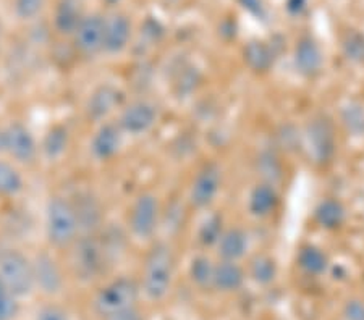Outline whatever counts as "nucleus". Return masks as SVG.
I'll return each mask as SVG.
<instances>
[{
  "label": "nucleus",
  "instance_id": "1",
  "mask_svg": "<svg viewBox=\"0 0 364 320\" xmlns=\"http://www.w3.org/2000/svg\"><path fill=\"white\" fill-rule=\"evenodd\" d=\"M46 236L50 246L70 248L81 236L73 202L63 196H52L46 206Z\"/></svg>",
  "mask_w": 364,
  "mask_h": 320
},
{
  "label": "nucleus",
  "instance_id": "2",
  "mask_svg": "<svg viewBox=\"0 0 364 320\" xmlns=\"http://www.w3.org/2000/svg\"><path fill=\"white\" fill-rule=\"evenodd\" d=\"M175 258L172 249L166 243L152 246L144 262L143 291L149 299H162L168 293L173 280Z\"/></svg>",
  "mask_w": 364,
  "mask_h": 320
},
{
  "label": "nucleus",
  "instance_id": "3",
  "mask_svg": "<svg viewBox=\"0 0 364 320\" xmlns=\"http://www.w3.org/2000/svg\"><path fill=\"white\" fill-rule=\"evenodd\" d=\"M0 278L16 299L25 298L34 289L33 262L18 249H0Z\"/></svg>",
  "mask_w": 364,
  "mask_h": 320
},
{
  "label": "nucleus",
  "instance_id": "4",
  "mask_svg": "<svg viewBox=\"0 0 364 320\" xmlns=\"http://www.w3.org/2000/svg\"><path fill=\"white\" fill-rule=\"evenodd\" d=\"M138 296L139 287L136 282L132 278H117L99 291L94 299V307L99 316L107 319L136 306Z\"/></svg>",
  "mask_w": 364,
  "mask_h": 320
},
{
  "label": "nucleus",
  "instance_id": "5",
  "mask_svg": "<svg viewBox=\"0 0 364 320\" xmlns=\"http://www.w3.org/2000/svg\"><path fill=\"white\" fill-rule=\"evenodd\" d=\"M72 267L76 278L92 282L104 272L105 251L92 235H81L73 244Z\"/></svg>",
  "mask_w": 364,
  "mask_h": 320
},
{
  "label": "nucleus",
  "instance_id": "6",
  "mask_svg": "<svg viewBox=\"0 0 364 320\" xmlns=\"http://www.w3.org/2000/svg\"><path fill=\"white\" fill-rule=\"evenodd\" d=\"M0 153L23 165L33 164L38 159L39 148L33 133L20 121H11L0 128Z\"/></svg>",
  "mask_w": 364,
  "mask_h": 320
},
{
  "label": "nucleus",
  "instance_id": "7",
  "mask_svg": "<svg viewBox=\"0 0 364 320\" xmlns=\"http://www.w3.org/2000/svg\"><path fill=\"white\" fill-rule=\"evenodd\" d=\"M161 207L157 197L151 193L141 194L134 201L130 212V230L138 240H148L159 225Z\"/></svg>",
  "mask_w": 364,
  "mask_h": 320
},
{
  "label": "nucleus",
  "instance_id": "8",
  "mask_svg": "<svg viewBox=\"0 0 364 320\" xmlns=\"http://www.w3.org/2000/svg\"><path fill=\"white\" fill-rule=\"evenodd\" d=\"M104 23L105 18H102L99 13L83 15L78 28L73 34L75 48L78 49L81 55L85 57H94L99 52H102L104 44Z\"/></svg>",
  "mask_w": 364,
  "mask_h": 320
},
{
  "label": "nucleus",
  "instance_id": "9",
  "mask_svg": "<svg viewBox=\"0 0 364 320\" xmlns=\"http://www.w3.org/2000/svg\"><path fill=\"white\" fill-rule=\"evenodd\" d=\"M157 121V107L148 101H136L123 109L119 125L123 133L139 136L148 133Z\"/></svg>",
  "mask_w": 364,
  "mask_h": 320
},
{
  "label": "nucleus",
  "instance_id": "10",
  "mask_svg": "<svg viewBox=\"0 0 364 320\" xmlns=\"http://www.w3.org/2000/svg\"><path fill=\"white\" fill-rule=\"evenodd\" d=\"M222 173L215 164H208L203 167L196 175L195 182L191 184L190 202L198 209L210 206L220 191Z\"/></svg>",
  "mask_w": 364,
  "mask_h": 320
},
{
  "label": "nucleus",
  "instance_id": "11",
  "mask_svg": "<svg viewBox=\"0 0 364 320\" xmlns=\"http://www.w3.org/2000/svg\"><path fill=\"white\" fill-rule=\"evenodd\" d=\"M34 288H39L44 294H57L63 288V275L55 259L47 253H39L33 260Z\"/></svg>",
  "mask_w": 364,
  "mask_h": 320
},
{
  "label": "nucleus",
  "instance_id": "12",
  "mask_svg": "<svg viewBox=\"0 0 364 320\" xmlns=\"http://www.w3.org/2000/svg\"><path fill=\"white\" fill-rule=\"evenodd\" d=\"M132 39V21L127 15L115 13L104 23V44L102 50L105 54H120L127 49Z\"/></svg>",
  "mask_w": 364,
  "mask_h": 320
},
{
  "label": "nucleus",
  "instance_id": "13",
  "mask_svg": "<svg viewBox=\"0 0 364 320\" xmlns=\"http://www.w3.org/2000/svg\"><path fill=\"white\" fill-rule=\"evenodd\" d=\"M308 144L311 155L318 162H326L331 159L336 149V138L331 123L324 118L311 121L308 126Z\"/></svg>",
  "mask_w": 364,
  "mask_h": 320
},
{
  "label": "nucleus",
  "instance_id": "14",
  "mask_svg": "<svg viewBox=\"0 0 364 320\" xmlns=\"http://www.w3.org/2000/svg\"><path fill=\"white\" fill-rule=\"evenodd\" d=\"M123 131L119 125L104 123L91 139V154L97 160H110L122 148Z\"/></svg>",
  "mask_w": 364,
  "mask_h": 320
},
{
  "label": "nucleus",
  "instance_id": "15",
  "mask_svg": "<svg viewBox=\"0 0 364 320\" xmlns=\"http://www.w3.org/2000/svg\"><path fill=\"white\" fill-rule=\"evenodd\" d=\"M73 202L76 217H78L80 231L83 235H92L102 224V209L96 197L90 193L80 194Z\"/></svg>",
  "mask_w": 364,
  "mask_h": 320
},
{
  "label": "nucleus",
  "instance_id": "16",
  "mask_svg": "<svg viewBox=\"0 0 364 320\" xmlns=\"http://www.w3.org/2000/svg\"><path fill=\"white\" fill-rule=\"evenodd\" d=\"M122 99V92L114 86H101L92 92L90 101H87L86 112L87 116L94 121H101L112 110L119 106Z\"/></svg>",
  "mask_w": 364,
  "mask_h": 320
},
{
  "label": "nucleus",
  "instance_id": "17",
  "mask_svg": "<svg viewBox=\"0 0 364 320\" xmlns=\"http://www.w3.org/2000/svg\"><path fill=\"white\" fill-rule=\"evenodd\" d=\"M324 57L313 39L304 38L295 49V67L303 77H316L321 72Z\"/></svg>",
  "mask_w": 364,
  "mask_h": 320
},
{
  "label": "nucleus",
  "instance_id": "18",
  "mask_svg": "<svg viewBox=\"0 0 364 320\" xmlns=\"http://www.w3.org/2000/svg\"><path fill=\"white\" fill-rule=\"evenodd\" d=\"M83 13L78 0H60L55 7L54 28L60 36H73Z\"/></svg>",
  "mask_w": 364,
  "mask_h": 320
},
{
  "label": "nucleus",
  "instance_id": "19",
  "mask_svg": "<svg viewBox=\"0 0 364 320\" xmlns=\"http://www.w3.org/2000/svg\"><path fill=\"white\" fill-rule=\"evenodd\" d=\"M279 206V194L272 183H261L251 191L250 211L256 217H267Z\"/></svg>",
  "mask_w": 364,
  "mask_h": 320
},
{
  "label": "nucleus",
  "instance_id": "20",
  "mask_svg": "<svg viewBox=\"0 0 364 320\" xmlns=\"http://www.w3.org/2000/svg\"><path fill=\"white\" fill-rule=\"evenodd\" d=\"M219 254L224 260H235L242 259L248 249V235L242 228H230L222 233L219 243Z\"/></svg>",
  "mask_w": 364,
  "mask_h": 320
},
{
  "label": "nucleus",
  "instance_id": "21",
  "mask_svg": "<svg viewBox=\"0 0 364 320\" xmlns=\"http://www.w3.org/2000/svg\"><path fill=\"white\" fill-rule=\"evenodd\" d=\"M245 273L235 260H222L214 269V283L222 291H235L243 285Z\"/></svg>",
  "mask_w": 364,
  "mask_h": 320
},
{
  "label": "nucleus",
  "instance_id": "22",
  "mask_svg": "<svg viewBox=\"0 0 364 320\" xmlns=\"http://www.w3.org/2000/svg\"><path fill=\"white\" fill-rule=\"evenodd\" d=\"M70 141L68 130L63 125L52 126L43 139V153L47 160H58L67 153Z\"/></svg>",
  "mask_w": 364,
  "mask_h": 320
},
{
  "label": "nucleus",
  "instance_id": "23",
  "mask_svg": "<svg viewBox=\"0 0 364 320\" xmlns=\"http://www.w3.org/2000/svg\"><path fill=\"white\" fill-rule=\"evenodd\" d=\"M25 189L21 173L9 160L0 159V197H15Z\"/></svg>",
  "mask_w": 364,
  "mask_h": 320
},
{
  "label": "nucleus",
  "instance_id": "24",
  "mask_svg": "<svg viewBox=\"0 0 364 320\" xmlns=\"http://www.w3.org/2000/svg\"><path fill=\"white\" fill-rule=\"evenodd\" d=\"M245 60L255 72H267L274 63V52L267 44L252 40L245 48Z\"/></svg>",
  "mask_w": 364,
  "mask_h": 320
},
{
  "label": "nucleus",
  "instance_id": "25",
  "mask_svg": "<svg viewBox=\"0 0 364 320\" xmlns=\"http://www.w3.org/2000/svg\"><path fill=\"white\" fill-rule=\"evenodd\" d=\"M316 220L326 230H336L345 220V209L336 199L322 201L316 209Z\"/></svg>",
  "mask_w": 364,
  "mask_h": 320
},
{
  "label": "nucleus",
  "instance_id": "26",
  "mask_svg": "<svg viewBox=\"0 0 364 320\" xmlns=\"http://www.w3.org/2000/svg\"><path fill=\"white\" fill-rule=\"evenodd\" d=\"M298 264L309 275H321L327 270V255L316 246H304L298 254Z\"/></svg>",
  "mask_w": 364,
  "mask_h": 320
},
{
  "label": "nucleus",
  "instance_id": "27",
  "mask_svg": "<svg viewBox=\"0 0 364 320\" xmlns=\"http://www.w3.org/2000/svg\"><path fill=\"white\" fill-rule=\"evenodd\" d=\"M214 269L215 265H213L210 259L205 258V255H198V258L193 259L190 265L191 280L201 288L210 287L214 283Z\"/></svg>",
  "mask_w": 364,
  "mask_h": 320
},
{
  "label": "nucleus",
  "instance_id": "28",
  "mask_svg": "<svg viewBox=\"0 0 364 320\" xmlns=\"http://www.w3.org/2000/svg\"><path fill=\"white\" fill-rule=\"evenodd\" d=\"M251 277L261 285L274 282V278L277 277V265H275L274 259L269 255H256L251 260Z\"/></svg>",
  "mask_w": 364,
  "mask_h": 320
},
{
  "label": "nucleus",
  "instance_id": "29",
  "mask_svg": "<svg viewBox=\"0 0 364 320\" xmlns=\"http://www.w3.org/2000/svg\"><path fill=\"white\" fill-rule=\"evenodd\" d=\"M342 121L348 133L355 136L364 135V107L361 104L350 102L342 110Z\"/></svg>",
  "mask_w": 364,
  "mask_h": 320
},
{
  "label": "nucleus",
  "instance_id": "30",
  "mask_svg": "<svg viewBox=\"0 0 364 320\" xmlns=\"http://www.w3.org/2000/svg\"><path fill=\"white\" fill-rule=\"evenodd\" d=\"M46 0H14V11L21 21L36 20L43 13Z\"/></svg>",
  "mask_w": 364,
  "mask_h": 320
},
{
  "label": "nucleus",
  "instance_id": "31",
  "mask_svg": "<svg viewBox=\"0 0 364 320\" xmlns=\"http://www.w3.org/2000/svg\"><path fill=\"white\" fill-rule=\"evenodd\" d=\"M343 52L348 60L363 63L364 62V36L360 33H348L343 39Z\"/></svg>",
  "mask_w": 364,
  "mask_h": 320
},
{
  "label": "nucleus",
  "instance_id": "32",
  "mask_svg": "<svg viewBox=\"0 0 364 320\" xmlns=\"http://www.w3.org/2000/svg\"><path fill=\"white\" fill-rule=\"evenodd\" d=\"M222 220L217 215H213L209 217L205 222L203 224L201 230H199V241H201L204 246H213V244H217L222 236Z\"/></svg>",
  "mask_w": 364,
  "mask_h": 320
},
{
  "label": "nucleus",
  "instance_id": "33",
  "mask_svg": "<svg viewBox=\"0 0 364 320\" xmlns=\"http://www.w3.org/2000/svg\"><path fill=\"white\" fill-rule=\"evenodd\" d=\"M16 316H18V301L5 288L0 278V320H14Z\"/></svg>",
  "mask_w": 364,
  "mask_h": 320
},
{
  "label": "nucleus",
  "instance_id": "34",
  "mask_svg": "<svg viewBox=\"0 0 364 320\" xmlns=\"http://www.w3.org/2000/svg\"><path fill=\"white\" fill-rule=\"evenodd\" d=\"M34 320H70L67 312L57 306H44Z\"/></svg>",
  "mask_w": 364,
  "mask_h": 320
},
{
  "label": "nucleus",
  "instance_id": "35",
  "mask_svg": "<svg viewBox=\"0 0 364 320\" xmlns=\"http://www.w3.org/2000/svg\"><path fill=\"white\" fill-rule=\"evenodd\" d=\"M345 320H364V302L363 301H348L343 309Z\"/></svg>",
  "mask_w": 364,
  "mask_h": 320
},
{
  "label": "nucleus",
  "instance_id": "36",
  "mask_svg": "<svg viewBox=\"0 0 364 320\" xmlns=\"http://www.w3.org/2000/svg\"><path fill=\"white\" fill-rule=\"evenodd\" d=\"M238 2L245 10H248L251 15H255L256 18H264L266 16V7H264L262 0H238Z\"/></svg>",
  "mask_w": 364,
  "mask_h": 320
},
{
  "label": "nucleus",
  "instance_id": "37",
  "mask_svg": "<svg viewBox=\"0 0 364 320\" xmlns=\"http://www.w3.org/2000/svg\"><path fill=\"white\" fill-rule=\"evenodd\" d=\"M105 320H143L139 316V312L136 311V307H132V309H127L119 314H114V316L107 317Z\"/></svg>",
  "mask_w": 364,
  "mask_h": 320
},
{
  "label": "nucleus",
  "instance_id": "38",
  "mask_svg": "<svg viewBox=\"0 0 364 320\" xmlns=\"http://www.w3.org/2000/svg\"><path fill=\"white\" fill-rule=\"evenodd\" d=\"M308 0H287V10L290 15H301L306 9Z\"/></svg>",
  "mask_w": 364,
  "mask_h": 320
},
{
  "label": "nucleus",
  "instance_id": "39",
  "mask_svg": "<svg viewBox=\"0 0 364 320\" xmlns=\"http://www.w3.org/2000/svg\"><path fill=\"white\" fill-rule=\"evenodd\" d=\"M105 2H107L109 5H115L117 2H119V0H105Z\"/></svg>",
  "mask_w": 364,
  "mask_h": 320
},
{
  "label": "nucleus",
  "instance_id": "40",
  "mask_svg": "<svg viewBox=\"0 0 364 320\" xmlns=\"http://www.w3.org/2000/svg\"><path fill=\"white\" fill-rule=\"evenodd\" d=\"M0 36H2V25H0Z\"/></svg>",
  "mask_w": 364,
  "mask_h": 320
}]
</instances>
